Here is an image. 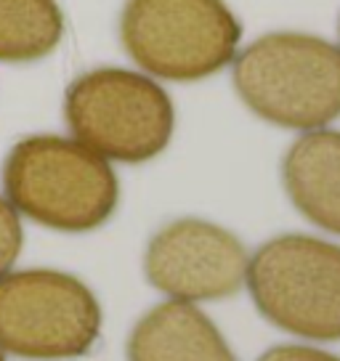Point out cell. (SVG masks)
<instances>
[{
  "instance_id": "6da1fadb",
  "label": "cell",
  "mask_w": 340,
  "mask_h": 361,
  "mask_svg": "<svg viewBox=\"0 0 340 361\" xmlns=\"http://www.w3.org/2000/svg\"><path fill=\"white\" fill-rule=\"evenodd\" d=\"M3 194L35 224L85 234L120 204V180L109 159L67 135H27L3 162Z\"/></svg>"
},
{
  "instance_id": "7a4b0ae2",
  "label": "cell",
  "mask_w": 340,
  "mask_h": 361,
  "mask_svg": "<svg viewBox=\"0 0 340 361\" xmlns=\"http://www.w3.org/2000/svg\"><path fill=\"white\" fill-rule=\"evenodd\" d=\"M231 64L237 96L266 123L306 133L340 117V45L319 35L266 32Z\"/></svg>"
},
{
  "instance_id": "3957f363",
  "label": "cell",
  "mask_w": 340,
  "mask_h": 361,
  "mask_svg": "<svg viewBox=\"0 0 340 361\" xmlns=\"http://www.w3.org/2000/svg\"><path fill=\"white\" fill-rule=\"evenodd\" d=\"M64 117L83 147L125 165L159 157L176 130L168 90L144 72L123 67L83 72L67 88Z\"/></svg>"
},
{
  "instance_id": "277c9868",
  "label": "cell",
  "mask_w": 340,
  "mask_h": 361,
  "mask_svg": "<svg viewBox=\"0 0 340 361\" xmlns=\"http://www.w3.org/2000/svg\"><path fill=\"white\" fill-rule=\"evenodd\" d=\"M120 40L149 78L194 82L234 61L242 24L226 0H125Z\"/></svg>"
},
{
  "instance_id": "5b68a950",
  "label": "cell",
  "mask_w": 340,
  "mask_h": 361,
  "mask_svg": "<svg viewBox=\"0 0 340 361\" xmlns=\"http://www.w3.org/2000/svg\"><path fill=\"white\" fill-rule=\"evenodd\" d=\"M245 284L279 329L306 340H340V245L279 234L250 255Z\"/></svg>"
},
{
  "instance_id": "8992f818",
  "label": "cell",
  "mask_w": 340,
  "mask_h": 361,
  "mask_svg": "<svg viewBox=\"0 0 340 361\" xmlns=\"http://www.w3.org/2000/svg\"><path fill=\"white\" fill-rule=\"evenodd\" d=\"M102 305L78 276L54 269L0 276V350L19 359H78L96 345Z\"/></svg>"
},
{
  "instance_id": "52a82bcc",
  "label": "cell",
  "mask_w": 340,
  "mask_h": 361,
  "mask_svg": "<svg viewBox=\"0 0 340 361\" xmlns=\"http://www.w3.org/2000/svg\"><path fill=\"white\" fill-rule=\"evenodd\" d=\"M250 252L229 228L205 218H176L152 234L144 252L149 284L170 300L200 303L237 295Z\"/></svg>"
},
{
  "instance_id": "ba28073f",
  "label": "cell",
  "mask_w": 340,
  "mask_h": 361,
  "mask_svg": "<svg viewBox=\"0 0 340 361\" xmlns=\"http://www.w3.org/2000/svg\"><path fill=\"white\" fill-rule=\"evenodd\" d=\"M125 353L128 361H237L213 319L183 300L149 308L130 329Z\"/></svg>"
},
{
  "instance_id": "9c48e42d",
  "label": "cell",
  "mask_w": 340,
  "mask_h": 361,
  "mask_svg": "<svg viewBox=\"0 0 340 361\" xmlns=\"http://www.w3.org/2000/svg\"><path fill=\"white\" fill-rule=\"evenodd\" d=\"M282 183L298 213L340 237V130L298 135L282 157Z\"/></svg>"
},
{
  "instance_id": "30bf717a",
  "label": "cell",
  "mask_w": 340,
  "mask_h": 361,
  "mask_svg": "<svg viewBox=\"0 0 340 361\" xmlns=\"http://www.w3.org/2000/svg\"><path fill=\"white\" fill-rule=\"evenodd\" d=\"M64 37L56 0H0V61L30 64L51 56Z\"/></svg>"
},
{
  "instance_id": "8fae6325",
  "label": "cell",
  "mask_w": 340,
  "mask_h": 361,
  "mask_svg": "<svg viewBox=\"0 0 340 361\" xmlns=\"http://www.w3.org/2000/svg\"><path fill=\"white\" fill-rule=\"evenodd\" d=\"M24 245V231L19 213L13 210V204L6 200V194H0V276L6 271H11Z\"/></svg>"
},
{
  "instance_id": "7c38bea8",
  "label": "cell",
  "mask_w": 340,
  "mask_h": 361,
  "mask_svg": "<svg viewBox=\"0 0 340 361\" xmlns=\"http://www.w3.org/2000/svg\"><path fill=\"white\" fill-rule=\"evenodd\" d=\"M258 361H340V356L311 345H274Z\"/></svg>"
},
{
  "instance_id": "4fadbf2b",
  "label": "cell",
  "mask_w": 340,
  "mask_h": 361,
  "mask_svg": "<svg viewBox=\"0 0 340 361\" xmlns=\"http://www.w3.org/2000/svg\"><path fill=\"white\" fill-rule=\"evenodd\" d=\"M0 361H6V356H3V350H0Z\"/></svg>"
},
{
  "instance_id": "5bb4252c",
  "label": "cell",
  "mask_w": 340,
  "mask_h": 361,
  "mask_svg": "<svg viewBox=\"0 0 340 361\" xmlns=\"http://www.w3.org/2000/svg\"><path fill=\"white\" fill-rule=\"evenodd\" d=\"M338 32H340V22H338Z\"/></svg>"
}]
</instances>
